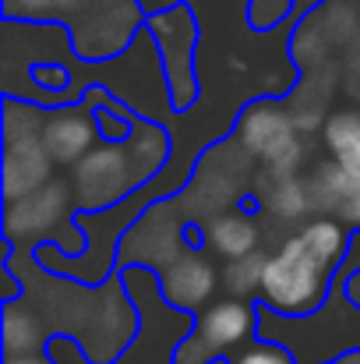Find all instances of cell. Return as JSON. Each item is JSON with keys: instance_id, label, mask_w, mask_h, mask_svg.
Returning a JSON list of instances; mask_svg holds the SVG:
<instances>
[{"instance_id": "obj_1", "label": "cell", "mask_w": 360, "mask_h": 364, "mask_svg": "<svg viewBox=\"0 0 360 364\" xmlns=\"http://www.w3.org/2000/svg\"><path fill=\"white\" fill-rule=\"evenodd\" d=\"M4 269L21 279V297L4 301V354H36L50 347V318H57L53 340L82 347L89 364H117L138 340L141 315L131 301L120 269L107 283H78L46 272L36 255H18L4 244Z\"/></svg>"}, {"instance_id": "obj_2", "label": "cell", "mask_w": 360, "mask_h": 364, "mask_svg": "<svg viewBox=\"0 0 360 364\" xmlns=\"http://www.w3.org/2000/svg\"><path fill=\"white\" fill-rule=\"evenodd\" d=\"M350 247H354L350 227L329 216H315L272 251L258 304L286 318L315 315L318 308H325L332 279L350 258Z\"/></svg>"}, {"instance_id": "obj_3", "label": "cell", "mask_w": 360, "mask_h": 364, "mask_svg": "<svg viewBox=\"0 0 360 364\" xmlns=\"http://www.w3.org/2000/svg\"><path fill=\"white\" fill-rule=\"evenodd\" d=\"M134 134L124 145H96L75 170L71 188L78 213H107L152 181L163 177L173 156V131L152 117L134 114Z\"/></svg>"}, {"instance_id": "obj_4", "label": "cell", "mask_w": 360, "mask_h": 364, "mask_svg": "<svg viewBox=\"0 0 360 364\" xmlns=\"http://www.w3.org/2000/svg\"><path fill=\"white\" fill-rule=\"evenodd\" d=\"M4 21L60 25L71 36V53L85 64L124 57L148 11L138 0H4Z\"/></svg>"}, {"instance_id": "obj_5", "label": "cell", "mask_w": 360, "mask_h": 364, "mask_svg": "<svg viewBox=\"0 0 360 364\" xmlns=\"http://www.w3.org/2000/svg\"><path fill=\"white\" fill-rule=\"evenodd\" d=\"M258 340L279 343L297 364H336L360 354V308L350 301V283L332 279L325 308L307 318H286L258 304Z\"/></svg>"}, {"instance_id": "obj_6", "label": "cell", "mask_w": 360, "mask_h": 364, "mask_svg": "<svg viewBox=\"0 0 360 364\" xmlns=\"http://www.w3.org/2000/svg\"><path fill=\"white\" fill-rule=\"evenodd\" d=\"M4 244L18 255H36L39 247L53 244L64 255L78 258L89 251V237L78 227V202L71 177H53L46 188L32 191L28 198L4 205Z\"/></svg>"}, {"instance_id": "obj_7", "label": "cell", "mask_w": 360, "mask_h": 364, "mask_svg": "<svg viewBox=\"0 0 360 364\" xmlns=\"http://www.w3.org/2000/svg\"><path fill=\"white\" fill-rule=\"evenodd\" d=\"M43 107L4 96V205H14L53 181V159L43 141Z\"/></svg>"}, {"instance_id": "obj_8", "label": "cell", "mask_w": 360, "mask_h": 364, "mask_svg": "<svg viewBox=\"0 0 360 364\" xmlns=\"http://www.w3.org/2000/svg\"><path fill=\"white\" fill-rule=\"evenodd\" d=\"M145 28L156 39L159 60H163V75H166V89H170V103L177 110V117H184L187 110L198 107L202 96V75H198V46H202V21L195 14L191 4H170L159 11H148Z\"/></svg>"}, {"instance_id": "obj_9", "label": "cell", "mask_w": 360, "mask_h": 364, "mask_svg": "<svg viewBox=\"0 0 360 364\" xmlns=\"http://www.w3.org/2000/svg\"><path fill=\"white\" fill-rule=\"evenodd\" d=\"M230 134L272 177H300V170L307 163L304 134L297 131L286 103L276 96H254L251 103H244L240 114L234 117Z\"/></svg>"}, {"instance_id": "obj_10", "label": "cell", "mask_w": 360, "mask_h": 364, "mask_svg": "<svg viewBox=\"0 0 360 364\" xmlns=\"http://www.w3.org/2000/svg\"><path fill=\"white\" fill-rule=\"evenodd\" d=\"M254 340H258V304L237 297H216L198 315L173 364H212L223 358L230 361Z\"/></svg>"}, {"instance_id": "obj_11", "label": "cell", "mask_w": 360, "mask_h": 364, "mask_svg": "<svg viewBox=\"0 0 360 364\" xmlns=\"http://www.w3.org/2000/svg\"><path fill=\"white\" fill-rule=\"evenodd\" d=\"M110 89L92 85L78 103L71 107H57L46 110V124H43V141L46 152L53 159V166H78L96 145H99V127H96V107L107 100Z\"/></svg>"}, {"instance_id": "obj_12", "label": "cell", "mask_w": 360, "mask_h": 364, "mask_svg": "<svg viewBox=\"0 0 360 364\" xmlns=\"http://www.w3.org/2000/svg\"><path fill=\"white\" fill-rule=\"evenodd\" d=\"M156 276L163 301L187 315H202L216 301V290L223 287V269H216V258L209 251H191V247Z\"/></svg>"}, {"instance_id": "obj_13", "label": "cell", "mask_w": 360, "mask_h": 364, "mask_svg": "<svg viewBox=\"0 0 360 364\" xmlns=\"http://www.w3.org/2000/svg\"><path fill=\"white\" fill-rule=\"evenodd\" d=\"M254 195L261 202V216H265V234L276 230H290L297 234L304 223H311L315 205H311V191H307V177H272V173H258Z\"/></svg>"}, {"instance_id": "obj_14", "label": "cell", "mask_w": 360, "mask_h": 364, "mask_svg": "<svg viewBox=\"0 0 360 364\" xmlns=\"http://www.w3.org/2000/svg\"><path fill=\"white\" fill-rule=\"evenodd\" d=\"M261 237H265V227L258 223V216L244 213L240 205L205 223V247H209V255H216L223 262H237V258L254 255L261 247Z\"/></svg>"}, {"instance_id": "obj_15", "label": "cell", "mask_w": 360, "mask_h": 364, "mask_svg": "<svg viewBox=\"0 0 360 364\" xmlns=\"http://www.w3.org/2000/svg\"><path fill=\"white\" fill-rule=\"evenodd\" d=\"M307 191H311L315 216L339 220L343 209L350 205V198L360 191V181L357 177H350L336 159H318L315 170L307 173Z\"/></svg>"}, {"instance_id": "obj_16", "label": "cell", "mask_w": 360, "mask_h": 364, "mask_svg": "<svg viewBox=\"0 0 360 364\" xmlns=\"http://www.w3.org/2000/svg\"><path fill=\"white\" fill-rule=\"evenodd\" d=\"M322 138H325L329 159H336L350 177L360 181V110L354 107L332 110L322 127Z\"/></svg>"}, {"instance_id": "obj_17", "label": "cell", "mask_w": 360, "mask_h": 364, "mask_svg": "<svg viewBox=\"0 0 360 364\" xmlns=\"http://www.w3.org/2000/svg\"><path fill=\"white\" fill-rule=\"evenodd\" d=\"M272 258V247H258L254 255L237 258V262H223V297H237V301H254L261 294V279H265V265Z\"/></svg>"}, {"instance_id": "obj_18", "label": "cell", "mask_w": 360, "mask_h": 364, "mask_svg": "<svg viewBox=\"0 0 360 364\" xmlns=\"http://www.w3.org/2000/svg\"><path fill=\"white\" fill-rule=\"evenodd\" d=\"M230 364H297L290 350H283L279 343L268 340H254L251 347H244L237 358H230Z\"/></svg>"}, {"instance_id": "obj_19", "label": "cell", "mask_w": 360, "mask_h": 364, "mask_svg": "<svg viewBox=\"0 0 360 364\" xmlns=\"http://www.w3.org/2000/svg\"><path fill=\"white\" fill-rule=\"evenodd\" d=\"M4 364H57L50 358V350H36V354H4Z\"/></svg>"}, {"instance_id": "obj_20", "label": "cell", "mask_w": 360, "mask_h": 364, "mask_svg": "<svg viewBox=\"0 0 360 364\" xmlns=\"http://www.w3.org/2000/svg\"><path fill=\"white\" fill-rule=\"evenodd\" d=\"M336 364H360V354H347V358H339Z\"/></svg>"}, {"instance_id": "obj_21", "label": "cell", "mask_w": 360, "mask_h": 364, "mask_svg": "<svg viewBox=\"0 0 360 364\" xmlns=\"http://www.w3.org/2000/svg\"><path fill=\"white\" fill-rule=\"evenodd\" d=\"M212 364H230V361H227V358H223V361H212Z\"/></svg>"}]
</instances>
